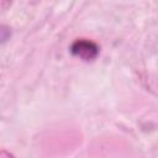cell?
I'll list each match as a JSON object with an SVG mask.
<instances>
[{
    "label": "cell",
    "mask_w": 158,
    "mask_h": 158,
    "mask_svg": "<svg viewBox=\"0 0 158 158\" xmlns=\"http://www.w3.org/2000/svg\"><path fill=\"white\" fill-rule=\"evenodd\" d=\"M70 52L74 57H78L83 60H93L99 54V47L95 42L89 40H77L70 46Z\"/></svg>",
    "instance_id": "cell-1"
}]
</instances>
